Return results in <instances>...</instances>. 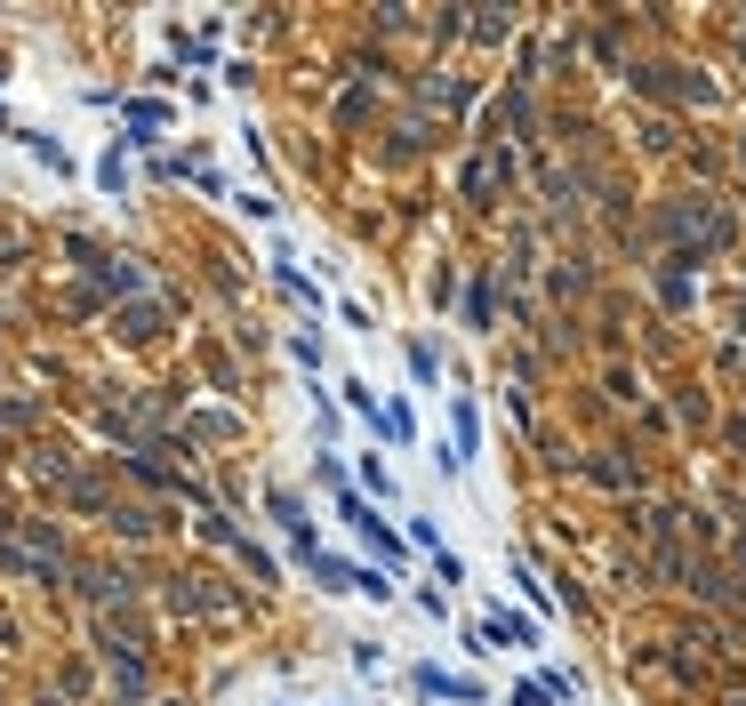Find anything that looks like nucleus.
<instances>
[{"mask_svg": "<svg viewBox=\"0 0 746 706\" xmlns=\"http://www.w3.org/2000/svg\"><path fill=\"white\" fill-rule=\"evenodd\" d=\"M338 514H345V522H354V538H369V546H378V554H385V563H393V554H402V546H393V530H385V522H378V514H369V506H362V497H354V490H345V497H338Z\"/></svg>", "mask_w": 746, "mask_h": 706, "instance_id": "obj_1", "label": "nucleus"}, {"mask_svg": "<svg viewBox=\"0 0 746 706\" xmlns=\"http://www.w3.org/2000/svg\"><path fill=\"white\" fill-rule=\"evenodd\" d=\"M554 691H546V682H522V691H514V706H546Z\"/></svg>", "mask_w": 746, "mask_h": 706, "instance_id": "obj_3", "label": "nucleus"}, {"mask_svg": "<svg viewBox=\"0 0 746 706\" xmlns=\"http://www.w3.org/2000/svg\"><path fill=\"white\" fill-rule=\"evenodd\" d=\"M418 691L426 698H473V682L466 675H442V667H418Z\"/></svg>", "mask_w": 746, "mask_h": 706, "instance_id": "obj_2", "label": "nucleus"}]
</instances>
